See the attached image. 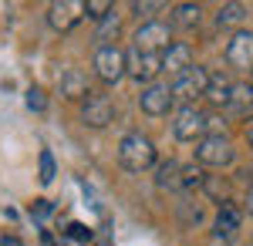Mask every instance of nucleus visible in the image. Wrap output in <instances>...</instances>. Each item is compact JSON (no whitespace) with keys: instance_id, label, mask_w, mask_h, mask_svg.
Here are the masks:
<instances>
[{"instance_id":"1","label":"nucleus","mask_w":253,"mask_h":246,"mask_svg":"<svg viewBox=\"0 0 253 246\" xmlns=\"http://www.w3.org/2000/svg\"><path fill=\"white\" fill-rule=\"evenodd\" d=\"M118 162L128 172H145L149 165H156V145H152V138H145L142 132H128L118 142Z\"/></svg>"},{"instance_id":"2","label":"nucleus","mask_w":253,"mask_h":246,"mask_svg":"<svg viewBox=\"0 0 253 246\" xmlns=\"http://www.w3.org/2000/svg\"><path fill=\"white\" fill-rule=\"evenodd\" d=\"M95 75L101 78L105 84L122 81V78L128 75V57H125V51L115 47V44H101L95 51Z\"/></svg>"},{"instance_id":"3","label":"nucleus","mask_w":253,"mask_h":246,"mask_svg":"<svg viewBox=\"0 0 253 246\" xmlns=\"http://www.w3.org/2000/svg\"><path fill=\"white\" fill-rule=\"evenodd\" d=\"M206 128H210V118L199 112L196 105H182L179 112H175V122H172V132L179 142H203L206 138Z\"/></svg>"},{"instance_id":"4","label":"nucleus","mask_w":253,"mask_h":246,"mask_svg":"<svg viewBox=\"0 0 253 246\" xmlns=\"http://www.w3.org/2000/svg\"><path fill=\"white\" fill-rule=\"evenodd\" d=\"M210 71L206 68H199V64H193L186 75H179L172 81V101H196L199 95H206V88H210Z\"/></svg>"},{"instance_id":"5","label":"nucleus","mask_w":253,"mask_h":246,"mask_svg":"<svg viewBox=\"0 0 253 246\" xmlns=\"http://www.w3.org/2000/svg\"><path fill=\"white\" fill-rule=\"evenodd\" d=\"M196 159H199V165L223 169V165L233 162V145L226 142V135H206V138L196 145Z\"/></svg>"},{"instance_id":"6","label":"nucleus","mask_w":253,"mask_h":246,"mask_svg":"<svg viewBox=\"0 0 253 246\" xmlns=\"http://www.w3.org/2000/svg\"><path fill=\"white\" fill-rule=\"evenodd\" d=\"M135 47L145 51V54H162V51H169V47H172L169 27L159 24V20H145V24L135 31Z\"/></svg>"},{"instance_id":"7","label":"nucleus","mask_w":253,"mask_h":246,"mask_svg":"<svg viewBox=\"0 0 253 246\" xmlns=\"http://www.w3.org/2000/svg\"><path fill=\"white\" fill-rule=\"evenodd\" d=\"M81 17H84V3H81V0H54V3L47 7V24H51L58 34L71 31Z\"/></svg>"},{"instance_id":"8","label":"nucleus","mask_w":253,"mask_h":246,"mask_svg":"<svg viewBox=\"0 0 253 246\" xmlns=\"http://www.w3.org/2000/svg\"><path fill=\"white\" fill-rule=\"evenodd\" d=\"M128 57V75L135 78V81H145V84H156V75L162 71V54H145V51H125Z\"/></svg>"},{"instance_id":"9","label":"nucleus","mask_w":253,"mask_h":246,"mask_svg":"<svg viewBox=\"0 0 253 246\" xmlns=\"http://www.w3.org/2000/svg\"><path fill=\"white\" fill-rule=\"evenodd\" d=\"M138 108L145 115H152V118L169 115V108H172V88L169 84H145L142 95H138Z\"/></svg>"},{"instance_id":"10","label":"nucleus","mask_w":253,"mask_h":246,"mask_svg":"<svg viewBox=\"0 0 253 246\" xmlns=\"http://www.w3.org/2000/svg\"><path fill=\"white\" fill-rule=\"evenodd\" d=\"M112 115H115V108H112V98L108 95H95L91 91V95L84 98V105H81V118L91 128H105L112 122Z\"/></svg>"},{"instance_id":"11","label":"nucleus","mask_w":253,"mask_h":246,"mask_svg":"<svg viewBox=\"0 0 253 246\" xmlns=\"http://www.w3.org/2000/svg\"><path fill=\"white\" fill-rule=\"evenodd\" d=\"M226 61L240 68V71H250L253 68V31H236L230 44H226Z\"/></svg>"},{"instance_id":"12","label":"nucleus","mask_w":253,"mask_h":246,"mask_svg":"<svg viewBox=\"0 0 253 246\" xmlns=\"http://www.w3.org/2000/svg\"><path fill=\"white\" fill-rule=\"evenodd\" d=\"M193 68V47L189 44H172L169 51H162V71H169V75H186Z\"/></svg>"},{"instance_id":"13","label":"nucleus","mask_w":253,"mask_h":246,"mask_svg":"<svg viewBox=\"0 0 253 246\" xmlns=\"http://www.w3.org/2000/svg\"><path fill=\"white\" fill-rule=\"evenodd\" d=\"M236 229H240V209L233 203H223L219 212H216V236L230 240V236H236Z\"/></svg>"},{"instance_id":"14","label":"nucleus","mask_w":253,"mask_h":246,"mask_svg":"<svg viewBox=\"0 0 253 246\" xmlns=\"http://www.w3.org/2000/svg\"><path fill=\"white\" fill-rule=\"evenodd\" d=\"M61 95H64V98H88V95H91L88 78L81 75L78 68H68V71L61 75Z\"/></svg>"},{"instance_id":"15","label":"nucleus","mask_w":253,"mask_h":246,"mask_svg":"<svg viewBox=\"0 0 253 246\" xmlns=\"http://www.w3.org/2000/svg\"><path fill=\"white\" fill-rule=\"evenodd\" d=\"M233 115H247L253 112V84L250 81H240L233 84V91H230V105H226Z\"/></svg>"},{"instance_id":"16","label":"nucleus","mask_w":253,"mask_h":246,"mask_svg":"<svg viewBox=\"0 0 253 246\" xmlns=\"http://www.w3.org/2000/svg\"><path fill=\"white\" fill-rule=\"evenodd\" d=\"M199 20H203V7H199V3H175L172 7V24L175 27L193 31V27H199Z\"/></svg>"},{"instance_id":"17","label":"nucleus","mask_w":253,"mask_h":246,"mask_svg":"<svg viewBox=\"0 0 253 246\" xmlns=\"http://www.w3.org/2000/svg\"><path fill=\"white\" fill-rule=\"evenodd\" d=\"M156 186L159 189H182V165L169 159V162H162L156 169Z\"/></svg>"},{"instance_id":"18","label":"nucleus","mask_w":253,"mask_h":246,"mask_svg":"<svg viewBox=\"0 0 253 246\" xmlns=\"http://www.w3.org/2000/svg\"><path fill=\"white\" fill-rule=\"evenodd\" d=\"M230 91H233V84L226 81V75L219 71V75L210 78V88H206V98L213 101V105H230Z\"/></svg>"},{"instance_id":"19","label":"nucleus","mask_w":253,"mask_h":246,"mask_svg":"<svg viewBox=\"0 0 253 246\" xmlns=\"http://www.w3.org/2000/svg\"><path fill=\"white\" fill-rule=\"evenodd\" d=\"M243 17H247V7L243 3H223L219 14H216V24L219 27H236V24H243Z\"/></svg>"},{"instance_id":"20","label":"nucleus","mask_w":253,"mask_h":246,"mask_svg":"<svg viewBox=\"0 0 253 246\" xmlns=\"http://www.w3.org/2000/svg\"><path fill=\"white\" fill-rule=\"evenodd\" d=\"M206 182V172H203V165H182V189H196V186H203Z\"/></svg>"},{"instance_id":"21","label":"nucleus","mask_w":253,"mask_h":246,"mask_svg":"<svg viewBox=\"0 0 253 246\" xmlns=\"http://www.w3.org/2000/svg\"><path fill=\"white\" fill-rule=\"evenodd\" d=\"M84 14H88L91 20H98V24H101V20L112 14V3H108V0H88V3H84Z\"/></svg>"},{"instance_id":"22","label":"nucleus","mask_w":253,"mask_h":246,"mask_svg":"<svg viewBox=\"0 0 253 246\" xmlns=\"http://www.w3.org/2000/svg\"><path fill=\"white\" fill-rule=\"evenodd\" d=\"M41 186H51V182H54V155H51V152L44 149L41 152Z\"/></svg>"},{"instance_id":"23","label":"nucleus","mask_w":253,"mask_h":246,"mask_svg":"<svg viewBox=\"0 0 253 246\" xmlns=\"http://www.w3.org/2000/svg\"><path fill=\"white\" fill-rule=\"evenodd\" d=\"M203 189L210 192L213 199H219V203H226V199H230V189H226V182H219L216 175H206V182H203Z\"/></svg>"},{"instance_id":"24","label":"nucleus","mask_w":253,"mask_h":246,"mask_svg":"<svg viewBox=\"0 0 253 246\" xmlns=\"http://www.w3.org/2000/svg\"><path fill=\"white\" fill-rule=\"evenodd\" d=\"M112 34H118V17H115V10H112L108 17L98 24V41H108Z\"/></svg>"},{"instance_id":"25","label":"nucleus","mask_w":253,"mask_h":246,"mask_svg":"<svg viewBox=\"0 0 253 246\" xmlns=\"http://www.w3.org/2000/svg\"><path fill=\"white\" fill-rule=\"evenodd\" d=\"M27 108H31V112H44V108H47V98H44L41 88H31V91H27Z\"/></svg>"},{"instance_id":"26","label":"nucleus","mask_w":253,"mask_h":246,"mask_svg":"<svg viewBox=\"0 0 253 246\" xmlns=\"http://www.w3.org/2000/svg\"><path fill=\"white\" fill-rule=\"evenodd\" d=\"M159 7H162V3H156V0H135V3H132V14H135V17H149V14H156Z\"/></svg>"},{"instance_id":"27","label":"nucleus","mask_w":253,"mask_h":246,"mask_svg":"<svg viewBox=\"0 0 253 246\" xmlns=\"http://www.w3.org/2000/svg\"><path fill=\"white\" fill-rule=\"evenodd\" d=\"M31 212H34V216H47V212H51V203H47V199H34Z\"/></svg>"},{"instance_id":"28","label":"nucleus","mask_w":253,"mask_h":246,"mask_svg":"<svg viewBox=\"0 0 253 246\" xmlns=\"http://www.w3.org/2000/svg\"><path fill=\"white\" fill-rule=\"evenodd\" d=\"M71 236H75V240H91V233H84V226H81V223H71Z\"/></svg>"},{"instance_id":"29","label":"nucleus","mask_w":253,"mask_h":246,"mask_svg":"<svg viewBox=\"0 0 253 246\" xmlns=\"http://www.w3.org/2000/svg\"><path fill=\"white\" fill-rule=\"evenodd\" d=\"M243 203H247V206H243V209H247V212H250V216H253V186H250V189H247V199H243Z\"/></svg>"},{"instance_id":"30","label":"nucleus","mask_w":253,"mask_h":246,"mask_svg":"<svg viewBox=\"0 0 253 246\" xmlns=\"http://www.w3.org/2000/svg\"><path fill=\"white\" fill-rule=\"evenodd\" d=\"M0 246H24V243H20L17 236H3V240H0Z\"/></svg>"},{"instance_id":"31","label":"nucleus","mask_w":253,"mask_h":246,"mask_svg":"<svg viewBox=\"0 0 253 246\" xmlns=\"http://www.w3.org/2000/svg\"><path fill=\"white\" fill-rule=\"evenodd\" d=\"M247 142H250V149H253V125L247 128Z\"/></svg>"}]
</instances>
